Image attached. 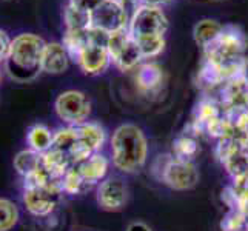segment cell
I'll return each instance as SVG.
<instances>
[{
  "mask_svg": "<svg viewBox=\"0 0 248 231\" xmlns=\"http://www.w3.org/2000/svg\"><path fill=\"white\" fill-rule=\"evenodd\" d=\"M91 42L90 39V30H82V31H71L68 30L63 39V46L66 48L68 54L74 57H79L83 48Z\"/></svg>",
  "mask_w": 248,
  "mask_h": 231,
  "instance_id": "obj_17",
  "label": "cell"
},
{
  "mask_svg": "<svg viewBox=\"0 0 248 231\" xmlns=\"http://www.w3.org/2000/svg\"><path fill=\"white\" fill-rule=\"evenodd\" d=\"M167 179L176 188H186L196 182V171L188 164H173L167 171Z\"/></svg>",
  "mask_w": 248,
  "mask_h": 231,
  "instance_id": "obj_13",
  "label": "cell"
},
{
  "mask_svg": "<svg viewBox=\"0 0 248 231\" xmlns=\"http://www.w3.org/2000/svg\"><path fill=\"white\" fill-rule=\"evenodd\" d=\"M170 0H145V3L147 5H150V6H157L159 8V5H164V3H168Z\"/></svg>",
  "mask_w": 248,
  "mask_h": 231,
  "instance_id": "obj_26",
  "label": "cell"
},
{
  "mask_svg": "<svg viewBox=\"0 0 248 231\" xmlns=\"http://www.w3.org/2000/svg\"><path fill=\"white\" fill-rule=\"evenodd\" d=\"M125 199L124 186L119 181H108L99 188V202L105 208H119Z\"/></svg>",
  "mask_w": 248,
  "mask_h": 231,
  "instance_id": "obj_12",
  "label": "cell"
},
{
  "mask_svg": "<svg viewBox=\"0 0 248 231\" xmlns=\"http://www.w3.org/2000/svg\"><path fill=\"white\" fill-rule=\"evenodd\" d=\"M65 22L68 30L71 31H82L91 28V14L80 10H76L73 6H68L65 11Z\"/></svg>",
  "mask_w": 248,
  "mask_h": 231,
  "instance_id": "obj_19",
  "label": "cell"
},
{
  "mask_svg": "<svg viewBox=\"0 0 248 231\" xmlns=\"http://www.w3.org/2000/svg\"><path fill=\"white\" fill-rule=\"evenodd\" d=\"M79 140V128H61L53 133V148L68 151Z\"/></svg>",
  "mask_w": 248,
  "mask_h": 231,
  "instance_id": "obj_22",
  "label": "cell"
},
{
  "mask_svg": "<svg viewBox=\"0 0 248 231\" xmlns=\"http://www.w3.org/2000/svg\"><path fill=\"white\" fill-rule=\"evenodd\" d=\"M27 143L28 148L34 150L39 154H44L53 148V133L45 125L36 123L27 133Z\"/></svg>",
  "mask_w": 248,
  "mask_h": 231,
  "instance_id": "obj_10",
  "label": "cell"
},
{
  "mask_svg": "<svg viewBox=\"0 0 248 231\" xmlns=\"http://www.w3.org/2000/svg\"><path fill=\"white\" fill-rule=\"evenodd\" d=\"M20 219L19 207L6 198H0V231H11Z\"/></svg>",
  "mask_w": 248,
  "mask_h": 231,
  "instance_id": "obj_16",
  "label": "cell"
},
{
  "mask_svg": "<svg viewBox=\"0 0 248 231\" xmlns=\"http://www.w3.org/2000/svg\"><path fill=\"white\" fill-rule=\"evenodd\" d=\"M136 44H138L142 57H151L159 54L162 48H164V37L159 34H150V36H140L136 37Z\"/></svg>",
  "mask_w": 248,
  "mask_h": 231,
  "instance_id": "obj_21",
  "label": "cell"
},
{
  "mask_svg": "<svg viewBox=\"0 0 248 231\" xmlns=\"http://www.w3.org/2000/svg\"><path fill=\"white\" fill-rule=\"evenodd\" d=\"M45 44L34 34H20L11 42L6 59V71L17 82H30L40 71V61Z\"/></svg>",
  "mask_w": 248,
  "mask_h": 231,
  "instance_id": "obj_1",
  "label": "cell"
},
{
  "mask_svg": "<svg viewBox=\"0 0 248 231\" xmlns=\"http://www.w3.org/2000/svg\"><path fill=\"white\" fill-rule=\"evenodd\" d=\"M105 0H70V6L76 8V10H80L85 13H93L96 8H99Z\"/></svg>",
  "mask_w": 248,
  "mask_h": 231,
  "instance_id": "obj_24",
  "label": "cell"
},
{
  "mask_svg": "<svg viewBox=\"0 0 248 231\" xmlns=\"http://www.w3.org/2000/svg\"><path fill=\"white\" fill-rule=\"evenodd\" d=\"M78 61L85 73H88V74L102 73L107 68L108 61H109V53L107 49V45L90 42V44L83 48L80 56L78 57Z\"/></svg>",
  "mask_w": 248,
  "mask_h": 231,
  "instance_id": "obj_7",
  "label": "cell"
},
{
  "mask_svg": "<svg viewBox=\"0 0 248 231\" xmlns=\"http://www.w3.org/2000/svg\"><path fill=\"white\" fill-rule=\"evenodd\" d=\"M140 57H142L140 49H139L138 44H136V40L131 36V39L126 42V45L122 48L121 53L114 57V62L121 66L122 70H125V68H131L134 63H138V61Z\"/></svg>",
  "mask_w": 248,
  "mask_h": 231,
  "instance_id": "obj_20",
  "label": "cell"
},
{
  "mask_svg": "<svg viewBox=\"0 0 248 231\" xmlns=\"http://www.w3.org/2000/svg\"><path fill=\"white\" fill-rule=\"evenodd\" d=\"M168 27L167 17L157 6L143 5L138 8L130 23V34L133 39L140 36H150V34H159L162 36Z\"/></svg>",
  "mask_w": 248,
  "mask_h": 231,
  "instance_id": "obj_4",
  "label": "cell"
},
{
  "mask_svg": "<svg viewBox=\"0 0 248 231\" xmlns=\"http://www.w3.org/2000/svg\"><path fill=\"white\" fill-rule=\"evenodd\" d=\"M56 113L63 122L79 125L90 114V102L79 91H65L56 99Z\"/></svg>",
  "mask_w": 248,
  "mask_h": 231,
  "instance_id": "obj_6",
  "label": "cell"
},
{
  "mask_svg": "<svg viewBox=\"0 0 248 231\" xmlns=\"http://www.w3.org/2000/svg\"><path fill=\"white\" fill-rule=\"evenodd\" d=\"M42 71L49 74H61L68 68V51L62 44H45L40 61Z\"/></svg>",
  "mask_w": 248,
  "mask_h": 231,
  "instance_id": "obj_8",
  "label": "cell"
},
{
  "mask_svg": "<svg viewBox=\"0 0 248 231\" xmlns=\"http://www.w3.org/2000/svg\"><path fill=\"white\" fill-rule=\"evenodd\" d=\"M222 25H219L215 20H210V19H205L202 22H199L198 25L194 27V39L196 42L201 45L207 48L208 45H211L222 32Z\"/></svg>",
  "mask_w": 248,
  "mask_h": 231,
  "instance_id": "obj_15",
  "label": "cell"
},
{
  "mask_svg": "<svg viewBox=\"0 0 248 231\" xmlns=\"http://www.w3.org/2000/svg\"><path fill=\"white\" fill-rule=\"evenodd\" d=\"M78 169L80 171V174H82L85 182H87V184H94V182H97L99 179L105 174V171H107V160L102 156L93 154V156H90L85 162H82Z\"/></svg>",
  "mask_w": 248,
  "mask_h": 231,
  "instance_id": "obj_14",
  "label": "cell"
},
{
  "mask_svg": "<svg viewBox=\"0 0 248 231\" xmlns=\"http://www.w3.org/2000/svg\"><path fill=\"white\" fill-rule=\"evenodd\" d=\"M10 49H11V40L6 36L5 31L0 30V62L6 61L8 54H10Z\"/></svg>",
  "mask_w": 248,
  "mask_h": 231,
  "instance_id": "obj_25",
  "label": "cell"
},
{
  "mask_svg": "<svg viewBox=\"0 0 248 231\" xmlns=\"http://www.w3.org/2000/svg\"><path fill=\"white\" fill-rule=\"evenodd\" d=\"M62 191L61 179V181H53L48 188H23L22 200L30 215L36 217H46L53 213L57 196Z\"/></svg>",
  "mask_w": 248,
  "mask_h": 231,
  "instance_id": "obj_3",
  "label": "cell"
},
{
  "mask_svg": "<svg viewBox=\"0 0 248 231\" xmlns=\"http://www.w3.org/2000/svg\"><path fill=\"white\" fill-rule=\"evenodd\" d=\"M83 184H87L83 181V177L80 174L79 169H71L62 177V190L68 194H76L80 191V188Z\"/></svg>",
  "mask_w": 248,
  "mask_h": 231,
  "instance_id": "obj_23",
  "label": "cell"
},
{
  "mask_svg": "<svg viewBox=\"0 0 248 231\" xmlns=\"http://www.w3.org/2000/svg\"><path fill=\"white\" fill-rule=\"evenodd\" d=\"M126 11L121 0H105L91 13V28L113 34L125 30Z\"/></svg>",
  "mask_w": 248,
  "mask_h": 231,
  "instance_id": "obj_5",
  "label": "cell"
},
{
  "mask_svg": "<svg viewBox=\"0 0 248 231\" xmlns=\"http://www.w3.org/2000/svg\"><path fill=\"white\" fill-rule=\"evenodd\" d=\"M114 162L117 167L131 171L138 168L145 156V140L133 125L121 126L113 138Z\"/></svg>",
  "mask_w": 248,
  "mask_h": 231,
  "instance_id": "obj_2",
  "label": "cell"
},
{
  "mask_svg": "<svg viewBox=\"0 0 248 231\" xmlns=\"http://www.w3.org/2000/svg\"><path fill=\"white\" fill-rule=\"evenodd\" d=\"M105 139L104 130L96 123H83L79 126V140L85 143L91 151H96L99 147H102Z\"/></svg>",
  "mask_w": 248,
  "mask_h": 231,
  "instance_id": "obj_18",
  "label": "cell"
},
{
  "mask_svg": "<svg viewBox=\"0 0 248 231\" xmlns=\"http://www.w3.org/2000/svg\"><path fill=\"white\" fill-rule=\"evenodd\" d=\"M71 164L73 162L68 157L66 151H62V150L51 148L46 153L42 154V168H44L51 177L56 179V181H61L68 171H70Z\"/></svg>",
  "mask_w": 248,
  "mask_h": 231,
  "instance_id": "obj_9",
  "label": "cell"
},
{
  "mask_svg": "<svg viewBox=\"0 0 248 231\" xmlns=\"http://www.w3.org/2000/svg\"><path fill=\"white\" fill-rule=\"evenodd\" d=\"M13 165H14V169L17 171V174L22 176L23 179L42 167V154L36 153L31 148L22 150L16 154Z\"/></svg>",
  "mask_w": 248,
  "mask_h": 231,
  "instance_id": "obj_11",
  "label": "cell"
},
{
  "mask_svg": "<svg viewBox=\"0 0 248 231\" xmlns=\"http://www.w3.org/2000/svg\"><path fill=\"white\" fill-rule=\"evenodd\" d=\"M138 231H148L145 227H142V225H138Z\"/></svg>",
  "mask_w": 248,
  "mask_h": 231,
  "instance_id": "obj_27",
  "label": "cell"
}]
</instances>
